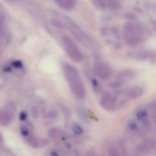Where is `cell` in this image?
<instances>
[{"label": "cell", "mask_w": 156, "mask_h": 156, "mask_svg": "<svg viewBox=\"0 0 156 156\" xmlns=\"http://www.w3.org/2000/svg\"><path fill=\"white\" fill-rule=\"evenodd\" d=\"M62 70L72 93L79 98H83L85 94V86L77 69L70 63L65 62L62 65Z\"/></svg>", "instance_id": "6da1fadb"}, {"label": "cell", "mask_w": 156, "mask_h": 156, "mask_svg": "<svg viewBox=\"0 0 156 156\" xmlns=\"http://www.w3.org/2000/svg\"><path fill=\"white\" fill-rule=\"evenodd\" d=\"M146 29L141 24L133 22L125 24L123 28V37L125 43L131 47L138 46L143 41Z\"/></svg>", "instance_id": "7a4b0ae2"}, {"label": "cell", "mask_w": 156, "mask_h": 156, "mask_svg": "<svg viewBox=\"0 0 156 156\" xmlns=\"http://www.w3.org/2000/svg\"><path fill=\"white\" fill-rule=\"evenodd\" d=\"M62 41L67 55L72 60L76 62H81L83 60V53L73 39L68 36H63Z\"/></svg>", "instance_id": "3957f363"}, {"label": "cell", "mask_w": 156, "mask_h": 156, "mask_svg": "<svg viewBox=\"0 0 156 156\" xmlns=\"http://www.w3.org/2000/svg\"><path fill=\"white\" fill-rule=\"evenodd\" d=\"M118 96L111 92L104 93L100 100V105L103 109L108 111H115L117 106H121L120 103L117 102Z\"/></svg>", "instance_id": "277c9868"}, {"label": "cell", "mask_w": 156, "mask_h": 156, "mask_svg": "<svg viewBox=\"0 0 156 156\" xmlns=\"http://www.w3.org/2000/svg\"><path fill=\"white\" fill-rule=\"evenodd\" d=\"M94 73L102 80H107L112 76L113 69L108 62L98 61L94 65Z\"/></svg>", "instance_id": "5b68a950"}, {"label": "cell", "mask_w": 156, "mask_h": 156, "mask_svg": "<svg viewBox=\"0 0 156 156\" xmlns=\"http://www.w3.org/2000/svg\"><path fill=\"white\" fill-rule=\"evenodd\" d=\"M127 56L139 61H148L156 59V53L149 50L129 52L127 53Z\"/></svg>", "instance_id": "8992f818"}, {"label": "cell", "mask_w": 156, "mask_h": 156, "mask_svg": "<svg viewBox=\"0 0 156 156\" xmlns=\"http://www.w3.org/2000/svg\"><path fill=\"white\" fill-rule=\"evenodd\" d=\"M144 94V89L140 86H134L132 88H129L126 91V96L128 98L133 99H138L141 98Z\"/></svg>", "instance_id": "52a82bcc"}, {"label": "cell", "mask_w": 156, "mask_h": 156, "mask_svg": "<svg viewBox=\"0 0 156 156\" xmlns=\"http://www.w3.org/2000/svg\"><path fill=\"white\" fill-rule=\"evenodd\" d=\"M136 76L135 71L131 69H124L120 71L117 74V79L118 82H127V81L131 80V79H134Z\"/></svg>", "instance_id": "ba28073f"}, {"label": "cell", "mask_w": 156, "mask_h": 156, "mask_svg": "<svg viewBox=\"0 0 156 156\" xmlns=\"http://www.w3.org/2000/svg\"><path fill=\"white\" fill-rule=\"evenodd\" d=\"M54 2L59 8L68 11L74 9L77 4V0H54Z\"/></svg>", "instance_id": "9c48e42d"}, {"label": "cell", "mask_w": 156, "mask_h": 156, "mask_svg": "<svg viewBox=\"0 0 156 156\" xmlns=\"http://www.w3.org/2000/svg\"><path fill=\"white\" fill-rule=\"evenodd\" d=\"M12 121V114L6 111L5 109H3L1 111L0 114V124L2 126H8L11 123Z\"/></svg>", "instance_id": "30bf717a"}, {"label": "cell", "mask_w": 156, "mask_h": 156, "mask_svg": "<svg viewBox=\"0 0 156 156\" xmlns=\"http://www.w3.org/2000/svg\"><path fill=\"white\" fill-rule=\"evenodd\" d=\"M27 143L30 145V146H32L33 148H39L42 146H45V144L47 143L45 140H43V139H38L36 136H30L28 139L27 140Z\"/></svg>", "instance_id": "8fae6325"}, {"label": "cell", "mask_w": 156, "mask_h": 156, "mask_svg": "<svg viewBox=\"0 0 156 156\" xmlns=\"http://www.w3.org/2000/svg\"><path fill=\"white\" fill-rule=\"evenodd\" d=\"M62 134V131H61L59 128L56 127L50 128L48 131V136L51 139H53V140H57V139L61 138Z\"/></svg>", "instance_id": "7c38bea8"}, {"label": "cell", "mask_w": 156, "mask_h": 156, "mask_svg": "<svg viewBox=\"0 0 156 156\" xmlns=\"http://www.w3.org/2000/svg\"><path fill=\"white\" fill-rule=\"evenodd\" d=\"M107 7L112 11H117L120 9L121 4L118 0H106Z\"/></svg>", "instance_id": "4fadbf2b"}, {"label": "cell", "mask_w": 156, "mask_h": 156, "mask_svg": "<svg viewBox=\"0 0 156 156\" xmlns=\"http://www.w3.org/2000/svg\"><path fill=\"white\" fill-rule=\"evenodd\" d=\"M92 3L94 7L99 9H104L107 7L106 0H92Z\"/></svg>", "instance_id": "5bb4252c"}, {"label": "cell", "mask_w": 156, "mask_h": 156, "mask_svg": "<svg viewBox=\"0 0 156 156\" xmlns=\"http://www.w3.org/2000/svg\"><path fill=\"white\" fill-rule=\"evenodd\" d=\"M16 108H17L16 105H15V102L12 101V102H9V103H8L7 105H6V107L5 109L7 111H9L12 115H13V114H15V111H16Z\"/></svg>", "instance_id": "9a60e30c"}, {"label": "cell", "mask_w": 156, "mask_h": 156, "mask_svg": "<svg viewBox=\"0 0 156 156\" xmlns=\"http://www.w3.org/2000/svg\"><path fill=\"white\" fill-rule=\"evenodd\" d=\"M72 129H73V132L76 135H82L84 133L83 129L82 128V126L80 125H79L78 123H73V126H72Z\"/></svg>", "instance_id": "2e32d148"}, {"label": "cell", "mask_w": 156, "mask_h": 156, "mask_svg": "<svg viewBox=\"0 0 156 156\" xmlns=\"http://www.w3.org/2000/svg\"><path fill=\"white\" fill-rule=\"evenodd\" d=\"M136 117H137V119H138L139 120L142 121V120H143L144 119L147 118V117H148V112L146 111V110H143V109L140 110V111H139L138 112H137Z\"/></svg>", "instance_id": "e0dca14e"}, {"label": "cell", "mask_w": 156, "mask_h": 156, "mask_svg": "<svg viewBox=\"0 0 156 156\" xmlns=\"http://www.w3.org/2000/svg\"><path fill=\"white\" fill-rule=\"evenodd\" d=\"M30 115L33 118L37 119L40 115V111L38 109V108L37 106H32V108H30Z\"/></svg>", "instance_id": "ac0fdd59"}, {"label": "cell", "mask_w": 156, "mask_h": 156, "mask_svg": "<svg viewBox=\"0 0 156 156\" xmlns=\"http://www.w3.org/2000/svg\"><path fill=\"white\" fill-rule=\"evenodd\" d=\"M142 123H143V126H144L145 128H146L147 130H151L152 128V123H151L150 120L149 119V117H147V118L144 119L143 120H142Z\"/></svg>", "instance_id": "d6986e66"}, {"label": "cell", "mask_w": 156, "mask_h": 156, "mask_svg": "<svg viewBox=\"0 0 156 156\" xmlns=\"http://www.w3.org/2000/svg\"><path fill=\"white\" fill-rule=\"evenodd\" d=\"M50 23H51L52 25H53L55 27H56V28H59V29L64 28L63 24H62L60 21H59V20L52 19L51 21H50Z\"/></svg>", "instance_id": "ffe728a7"}, {"label": "cell", "mask_w": 156, "mask_h": 156, "mask_svg": "<svg viewBox=\"0 0 156 156\" xmlns=\"http://www.w3.org/2000/svg\"><path fill=\"white\" fill-rule=\"evenodd\" d=\"M108 156H119V152L114 146H111L108 149Z\"/></svg>", "instance_id": "44dd1931"}, {"label": "cell", "mask_w": 156, "mask_h": 156, "mask_svg": "<svg viewBox=\"0 0 156 156\" xmlns=\"http://www.w3.org/2000/svg\"><path fill=\"white\" fill-rule=\"evenodd\" d=\"M57 117V113L54 110H50L45 114L46 119H53Z\"/></svg>", "instance_id": "7402d4cb"}, {"label": "cell", "mask_w": 156, "mask_h": 156, "mask_svg": "<svg viewBox=\"0 0 156 156\" xmlns=\"http://www.w3.org/2000/svg\"><path fill=\"white\" fill-rule=\"evenodd\" d=\"M59 106V108H60V109L62 110V112L64 113V114H65L66 116H67V117H70V115H71V112H70L69 110L68 109V108H66V106H65L64 105H62V104H58Z\"/></svg>", "instance_id": "603a6c76"}, {"label": "cell", "mask_w": 156, "mask_h": 156, "mask_svg": "<svg viewBox=\"0 0 156 156\" xmlns=\"http://www.w3.org/2000/svg\"><path fill=\"white\" fill-rule=\"evenodd\" d=\"M128 127L130 130L132 131H136L139 129V126L137 125V123L134 121H129L128 123Z\"/></svg>", "instance_id": "cb8c5ba5"}, {"label": "cell", "mask_w": 156, "mask_h": 156, "mask_svg": "<svg viewBox=\"0 0 156 156\" xmlns=\"http://www.w3.org/2000/svg\"><path fill=\"white\" fill-rule=\"evenodd\" d=\"M125 18L126 19L129 20L130 21H136L137 20V16L136 15L133 13H127L125 15Z\"/></svg>", "instance_id": "d4e9b609"}, {"label": "cell", "mask_w": 156, "mask_h": 156, "mask_svg": "<svg viewBox=\"0 0 156 156\" xmlns=\"http://www.w3.org/2000/svg\"><path fill=\"white\" fill-rule=\"evenodd\" d=\"M12 66L16 69H21L23 67V63L21 60H14L12 62Z\"/></svg>", "instance_id": "484cf974"}, {"label": "cell", "mask_w": 156, "mask_h": 156, "mask_svg": "<svg viewBox=\"0 0 156 156\" xmlns=\"http://www.w3.org/2000/svg\"><path fill=\"white\" fill-rule=\"evenodd\" d=\"M21 133L24 136H28L29 133H30L29 129H27L26 126H22V127L21 128Z\"/></svg>", "instance_id": "4316f807"}, {"label": "cell", "mask_w": 156, "mask_h": 156, "mask_svg": "<svg viewBox=\"0 0 156 156\" xmlns=\"http://www.w3.org/2000/svg\"><path fill=\"white\" fill-rule=\"evenodd\" d=\"M27 113L24 112V111H21L19 114V119L21 120V121H24L27 119Z\"/></svg>", "instance_id": "83f0119b"}, {"label": "cell", "mask_w": 156, "mask_h": 156, "mask_svg": "<svg viewBox=\"0 0 156 156\" xmlns=\"http://www.w3.org/2000/svg\"><path fill=\"white\" fill-rule=\"evenodd\" d=\"M112 33L114 34V35H115V36H117V37H119V36H120V33H119V29L117 28V27H113L112 28Z\"/></svg>", "instance_id": "f1b7e54d"}, {"label": "cell", "mask_w": 156, "mask_h": 156, "mask_svg": "<svg viewBox=\"0 0 156 156\" xmlns=\"http://www.w3.org/2000/svg\"><path fill=\"white\" fill-rule=\"evenodd\" d=\"M101 34L103 36H105V35H107L108 34V30L106 28H103L101 30Z\"/></svg>", "instance_id": "f546056e"}, {"label": "cell", "mask_w": 156, "mask_h": 156, "mask_svg": "<svg viewBox=\"0 0 156 156\" xmlns=\"http://www.w3.org/2000/svg\"><path fill=\"white\" fill-rule=\"evenodd\" d=\"M152 24L153 25L154 28L156 30V21H152Z\"/></svg>", "instance_id": "4dcf8cb0"}, {"label": "cell", "mask_w": 156, "mask_h": 156, "mask_svg": "<svg viewBox=\"0 0 156 156\" xmlns=\"http://www.w3.org/2000/svg\"><path fill=\"white\" fill-rule=\"evenodd\" d=\"M125 156H128V155H125Z\"/></svg>", "instance_id": "1f68e13d"}]
</instances>
